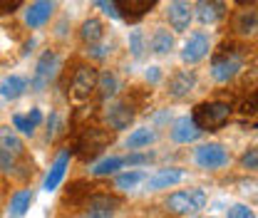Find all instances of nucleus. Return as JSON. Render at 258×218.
Here are the masks:
<instances>
[{
	"mask_svg": "<svg viewBox=\"0 0 258 218\" xmlns=\"http://www.w3.org/2000/svg\"><path fill=\"white\" fill-rule=\"evenodd\" d=\"M90 55H92L95 60H102V57H107V47L99 45V42H97V45H90Z\"/></svg>",
	"mask_w": 258,
	"mask_h": 218,
	"instance_id": "obj_36",
	"label": "nucleus"
},
{
	"mask_svg": "<svg viewBox=\"0 0 258 218\" xmlns=\"http://www.w3.org/2000/svg\"><path fill=\"white\" fill-rule=\"evenodd\" d=\"M20 5H23V0H0V15H5V13H15Z\"/></svg>",
	"mask_w": 258,
	"mask_h": 218,
	"instance_id": "obj_34",
	"label": "nucleus"
},
{
	"mask_svg": "<svg viewBox=\"0 0 258 218\" xmlns=\"http://www.w3.org/2000/svg\"><path fill=\"white\" fill-rule=\"evenodd\" d=\"M124 166V159L122 156H107L102 161H97L95 166L90 169L92 176H109V174H117V169Z\"/></svg>",
	"mask_w": 258,
	"mask_h": 218,
	"instance_id": "obj_25",
	"label": "nucleus"
},
{
	"mask_svg": "<svg viewBox=\"0 0 258 218\" xmlns=\"http://www.w3.org/2000/svg\"><path fill=\"white\" fill-rule=\"evenodd\" d=\"M241 164H243V169H251V171H256V169H258V152H256V147H251L246 154L241 156Z\"/></svg>",
	"mask_w": 258,
	"mask_h": 218,
	"instance_id": "obj_31",
	"label": "nucleus"
},
{
	"mask_svg": "<svg viewBox=\"0 0 258 218\" xmlns=\"http://www.w3.org/2000/svg\"><path fill=\"white\" fill-rule=\"evenodd\" d=\"M228 117H231V104H226V102H204V104L196 107L191 119L201 131H216L228 122Z\"/></svg>",
	"mask_w": 258,
	"mask_h": 218,
	"instance_id": "obj_1",
	"label": "nucleus"
},
{
	"mask_svg": "<svg viewBox=\"0 0 258 218\" xmlns=\"http://www.w3.org/2000/svg\"><path fill=\"white\" fill-rule=\"evenodd\" d=\"M154 141H157V134H154L149 126H142V129H134L127 136V149L139 152V149H144V147H149V144H154Z\"/></svg>",
	"mask_w": 258,
	"mask_h": 218,
	"instance_id": "obj_21",
	"label": "nucleus"
},
{
	"mask_svg": "<svg viewBox=\"0 0 258 218\" xmlns=\"http://www.w3.org/2000/svg\"><path fill=\"white\" fill-rule=\"evenodd\" d=\"M164 206L171 211V213H179V216H189V213H199L204 206H206V193L201 188H186V191H176L171 193Z\"/></svg>",
	"mask_w": 258,
	"mask_h": 218,
	"instance_id": "obj_3",
	"label": "nucleus"
},
{
	"mask_svg": "<svg viewBox=\"0 0 258 218\" xmlns=\"http://www.w3.org/2000/svg\"><path fill=\"white\" fill-rule=\"evenodd\" d=\"M184 176H186L184 169H161L154 176H147L144 184H147L149 191H161V188H169L174 184H179V181H184Z\"/></svg>",
	"mask_w": 258,
	"mask_h": 218,
	"instance_id": "obj_17",
	"label": "nucleus"
},
{
	"mask_svg": "<svg viewBox=\"0 0 258 218\" xmlns=\"http://www.w3.org/2000/svg\"><path fill=\"white\" fill-rule=\"evenodd\" d=\"M117 8V15L127 23H139L159 0H112Z\"/></svg>",
	"mask_w": 258,
	"mask_h": 218,
	"instance_id": "obj_9",
	"label": "nucleus"
},
{
	"mask_svg": "<svg viewBox=\"0 0 258 218\" xmlns=\"http://www.w3.org/2000/svg\"><path fill=\"white\" fill-rule=\"evenodd\" d=\"M129 50H132V55L137 60L144 55V37H142L139 30H132V35H129Z\"/></svg>",
	"mask_w": 258,
	"mask_h": 218,
	"instance_id": "obj_30",
	"label": "nucleus"
},
{
	"mask_svg": "<svg viewBox=\"0 0 258 218\" xmlns=\"http://www.w3.org/2000/svg\"><path fill=\"white\" fill-rule=\"evenodd\" d=\"M109 141H112V136H109L104 129L90 126V129H85V134H82V139H80V154L85 156V159H92V156H97L102 149H107Z\"/></svg>",
	"mask_w": 258,
	"mask_h": 218,
	"instance_id": "obj_8",
	"label": "nucleus"
},
{
	"mask_svg": "<svg viewBox=\"0 0 258 218\" xmlns=\"http://www.w3.org/2000/svg\"><path fill=\"white\" fill-rule=\"evenodd\" d=\"M144 179H147V174L144 171H124V174H119L117 179H114V186L119 188V191H132V188H137L139 184H144Z\"/></svg>",
	"mask_w": 258,
	"mask_h": 218,
	"instance_id": "obj_26",
	"label": "nucleus"
},
{
	"mask_svg": "<svg viewBox=\"0 0 258 218\" xmlns=\"http://www.w3.org/2000/svg\"><path fill=\"white\" fill-rule=\"evenodd\" d=\"M95 3L102 8V13H107L109 18H119V15H117V8H114V3H112V0H95Z\"/></svg>",
	"mask_w": 258,
	"mask_h": 218,
	"instance_id": "obj_35",
	"label": "nucleus"
},
{
	"mask_svg": "<svg viewBox=\"0 0 258 218\" xmlns=\"http://www.w3.org/2000/svg\"><path fill=\"white\" fill-rule=\"evenodd\" d=\"M55 13V0H35L25 10V25L28 28H42Z\"/></svg>",
	"mask_w": 258,
	"mask_h": 218,
	"instance_id": "obj_13",
	"label": "nucleus"
},
{
	"mask_svg": "<svg viewBox=\"0 0 258 218\" xmlns=\"http://www.w3.org/2000/svg\"><path fill=\"white\" fill-rule=\"evenodd\" d=\"M18 156H23V141H20V136L10 126H3L0 129V166H3V171L10 174L15 169Z\"/></svg>",
	"mask_w": 258,
	"mask_h": 218,
	"instance_id": "obj_4",
	"label": "nucleus"
},
{
	"mask_svg": "<svg viewBox=\"0 0 258 218\" xmlns=\"http://www.w3.org/2000/svg\"><path fill=\"white\" fill-rule=\"evenodd\" d=\"M80 37L85 45H97L102 37H104V25L97 20V18H87L82 25H80Z\"/></svg>",
	"mask_w": 258,
	"mask_h": 218,
	"instance_id": "obj_20",
	"label": "nucleus"
},
{
	"mask_svg": "<svg viewBox=\"0 0 258 218\" xmlns=\"http://www.w3.org/2000/svg\"><path fill=\"white\" fill-rule=\"evenodd\" d=\"M196 164L206 171H216V169H224L228 164V152H226L221 144H201L196 149Z\"/></svg>",
	"mask_w": 258,
	"mask_h": 218,
	"instance_id": "obj_6",
	"label": "nucleus"
},
{
	"mask_svg": "<svg viewBox=\"0 0 258 218\" xmlns=\"http://www.w3.org/2000/svg\"><path fill=\"white\" fill-rule=\"evenodd\" d=\"M209 52H211V40H209V35H206V32H194V35H189V40L184 42L181 60L186 64H196V62H201Z\"/></svg>",
	"mask_w": 258,
	"mask_h": 218,
	"instance_id": "obj_7",
	"label": "nucleus"
},
{
	"mask_svg": "<svg viewBox=\"0 0 258 218\" xmlns=\"http://www.w3.org/2000/svg\"><path fill=\"white\" fill-rule=\"evenodd\" d=\"M206 218H209V216H206Z\"/></svg>",
	"mask_w": 258,
	"mask_h": 218,
	"instance_id": "obj_41",
	"label": "nucleus"
},
{
	"mask_svg": "<svg viewBox=\"0 0 258 218\" xmlns=\"http://www.w3.org/2000/svg\"><path fill=\"white\" fill-rule=\"evenodd\" d=\"M28 90V82L20 77V75H10V77H5L3 82H0V94L5 97V99H18V97H23Z\"/></svg>",
	"mask_w": 258,
	"mask_h": 218,
	"instance_id": "obj_19",
	"label": "nucleus"
},
{
	"mask_svg": "<svg viewBox=\"0 0 258 218\" xmlns=\"http://www.w3.org/2000/svg\"><path fill=\"white\" fill-rule=\"evenodd\" d=\"M226 15V0H196V18L204 25H214Z\"/></svg>",
	"mask_w": 258,
	"mask_h": 218,
	"instance_id": "obj_14",
	"label": "nucleus"
},
{
	"mask_svg": "<svg viewBox=\"0 0 258 218\" xmlns=\"http://www.w3.org/2000/svg\"><path fill=\"white\" fill-rule=\"evenodd\" d=\"M159 77H161L159 67H149V69H147V82H152V85H154V82H159Z\"/></svg>",
	"mask_w": 258,
	"mask_h": 218,
	"instance_id": "obj_37",
	"label": "nucleus"
},
{
	"mask_svg": "<svg viewBox=\"0 0 258 218\" xmlns=\"http://www.w3.org/2000/svg\"><path fill=\"white\" fill-rule=\"evenodd\" d=\"M236 30L241 35H253L256 32V10H243L236 20Z\"/></svg>",
	"mask_w": 258,
	"mask_h": 218,
	"instance_id": "obj_27",
	"label": "nucleus"
},
{
	"mask_svg": "<svg viewBox=\"0 0 258 218\" xmlns=\"http://www.w3.org/2000/svg\"><path fill=\"white\" fill-rule=\"evenodd\" d=\"M25 117H28V119H30L35 126L42 122V112H40V109H30V114H25Z\"/></svg>",
	"mask_w": 258,
	"mask_h": 218,
	"instance_id": "obj_39",
	"label": "nucleus"
},
{
	"mask_svg": "<svg viewBox=\"0 0 258 218\" xmlns=\"http://www.w3.org/2000/svg\"><path fill=\"white\" fill-rule=\"evenodd\" d=\"M30 203H32V191H30V188L15 191V193L10 196V216H13V218L23 216V213L30 208Z\"/></svg>",
	"mask_w": 258,
	"mask_h": 218,
	"instance_id": "obj_23",
	"label": "nucleus"
},
{
	"mask_svg": "<svg viewBox=\"0 0 258 218\" xmlns=\"http://www.w3.org/2000/svg\"><path fill=\"white\" fill-rule=\"evenodd\" d=\"M194 87H196V75L189 72V69H179V72H174L171 80H169V94H171L174 99L189 97V94L194 92Z\"/></svg>",
	"mask_w": 258,
	"mask_h": 218,
	"instance_id": "obj_15",
	"label": "nucleus"
},
{
	"mask_svg": "<svg viewBox=\"0 0 258 218\" xmlns=\"http://www.w3.org/2000/svg\"><path fill=\"white\" fill-rule=\"evenodd\" d=\"M236 3H238V5H243V8H246V5H251V3H253V0H236Z\"/></svg>",
	"mask_w": 258,
	"mask_h": 218,
	"instance_id": "obj_40",
	"label": "nucleus"
},
{
	"mask_svg": "<svg viewBox=\"0 0 258 218\" xmlns=\"http://www.w3.org/2000/svg\"><path fill=\"white\" fill-rule=\"evenodd\" d=\"M152 161V154H129L124 159V164L127 166H137V164H149Z\"/></svg>",
	"mask_w": 258,
	"mask_h": 218,
	"instance_id": "obj_32",
	"label": "nucleus"
},
{
	"mask_svg": "<svg viewBox=\"0 0 258 218\" xmlns=\"http://www.w3.org/2000/svg\"><path fill=\"white\" fill-rule=\"evenodd\" d=\"M191 18H194V8L189 0H171L169 3V23H171V28L176 32L189 30Z\"/></svg>",
	"mask_w": 258,
	"mask_h": 218,
	"instance_id": "obj_12",
	"label": "nucleus"
},
{
	"mask_svg": "<svg viewBox=\"0 0 258 218\" xmlns=\"http://www.w3.org/2000/svg\"><path fill=\"white\" fill-rule=\"evenodd\" d=\"M226 218H256L253 208L246 206V203H233L228 211H226Z\"/></svg>",
	"mask_w": 258,
	"mask_h": 218,
	"instance_id": "obj_29",
	"label": "nucleus"
},
{
	"mask_svg": "<svg viewBox=\"0 0 258 218\" xmlns=\"http://www.w3.org/2000/svg\"><path fill=\"white\" fill-rule=\"evenodd\" d=\"M67 166H70V149L60 152L57 159H55V164L50 166V174L45 176V191H55V188L60 186V181L64 179Z\"/></svg>",
	"mask_w": 258,
	"mask_h": 218,
	"instance_id": "obj_18",
	"label": "nucleus"
},
{
	"mask_svg": "<svg viewBox=\"0 0 258 218\" xmlns=\"http://www.w3.org/2000/svg\"><path fill=\"white\" fill-rule=\"evenodd\" d=\"M77 218H114V213H109V211H97V208H85Z\"/></svg>",
	"mask_w": 258,
	"mask_h": 218,
	"instance_id": "obj_33",
	"label": "nucleus"
},
{
	"mask_svg": "<svg viewBox=\"0 0 258 218\" xmlns=\"http://www.w3.org/2000/svg\"><path fill=\"white\" fill-rule=\"evenodd\" d=\"M57 69H60V55L55 50H45L42 57L35 64V77H32L30 87L35 92H40L45 85H50V80L57 75Z\"/></svg>",
	"mask_w": 258,
	"mask_h": 218,
	"instance_id": "obj_5",
	"label": "nucleus"
},
{
	"mask_svg": "<svg viewBox=\"0 0 258 218\" xmlns=\"http://www.w3.org/2000/svg\"><path fill=\"white\" fill-rule=\"evenodd\" d=\"M97 87V69L90 64H80L72 75V94L77 99H87Z\"/></svg>",
	"mask_w": 258,
	"mask_h": 218,
	"instance_id": "obj_10",
	"label": "nucleus"
},
{
	"mask_svg": "<svg viewBox=\"0 0 258 218\" xmlns=\"http://www.w3.org/2000/svg\"><path fill=\"white\" fill-rule=\"evenodd\" d=\"M95 90H99V97H102V99H109V97H114V94L119 92V80H117L112 72H102V75H97Z\"/></svg>",
	"mask_w": 258,
	"mask_h": 218,
	"instance_id": "obj_24",
	"label": "nucleus"
},
{
	"mask_svg": "<svg viewBox=\"0 0 258 218\" xmlns=\"http://www.w3.org/2000/svg\"><path fill=\"white\" fill-rule=\"evenodd\" d=\"M241 112H243V114H251V117H253V114H256V99L251 97L248 102H243V107H241Z\"/></svg>",
	"mask_w": 258,
	"mask_h": 218,
	"instance_id": "obj_38",
	"label": "nucleus"
},
{
	"mask_svg": "<svg viewBox=\"0 0 258 218\" xmlns=\"http://www.w3.org/2000/svg\"><path fill=\"white\" fill-rule=\"evenodd\" d=\"M201 134H204V131L194 124L191 117H179V119L171 124V139H174L176 144H191Z\"/></svg>",
	"mask_w": 258,
	"mask_h": 218,
	"instance_id": "obj_16",
	"label": "nucleus"
},
{
	"mask_svg": "<svg viewBox=\"0 0 258 218\" xmlns=\"http://www.w3.org/2000/svg\"><path fill=\"white\" fill-rule=\"evenodd\" d=\"M13 126H15L20 134H25V136H32V134H35V129H37V126L32 124L25 114H15V117H13Z\"/></svg>",
	"mask_w": 258,
	"mask_h": 218,
	"instance_id": "obj_28",
	"label": "nucleus"
},
{
	"mask_svg": "<svg viewBox=\"0 0 258 218\" xmlns=\"http://www.w3.org/2000/svg\"><path fill=\"white\" fill-rule=\"evenodd\" d=\"M241 69H243V55H241L236 47H221V52L214 55V62H211V77H214L219 85L231 82Z\"/></svg>",
	"mask_w": 258,
	"mask_h": 218,
	"instance_id": "obj_2",
	"label": "nucleus"
},
{
	"mask_svg": "<svg viewBox=\"0 0 258 218\" xmlns=\"http://www.w3.org/2000/svg\"><path fill=\"white\" fill-rule=\"evenodd\" d=\"M149 47H152L154 55H169L174 50V35L169 30H164V28L154 30L152 40H149Z\"/></svg>",
	"mask_w": 258,
	"mask_h": 218,
	"instance_id": "obj_22",
	"label": "nucleus"
},
{
	"mask_svg": "<svg viewBox=\"0 0 258 218\" xmlns=\"http://www.w3.org/2000/svg\"><path fill=\"white\" fill-rule=\"evenodd\" d=\"M104 119H107L109 129L124 131V129H129V124L134 122V109H132V104H127V102H112V104L104 109Z\"/></svg>",
	"mask_w": 258,
	"mask_h": 218,
	"instance_id": "obj_11",
	"label": "nucleus"
}]
</instances>
